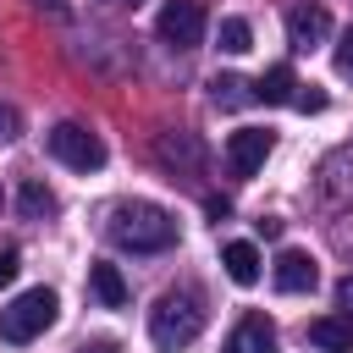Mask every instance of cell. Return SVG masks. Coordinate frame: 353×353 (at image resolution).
Instances as JSON below:
<instances>
[{
    "label": "cell",
    "mask_w": 353,
    "mask_h": 353,
    "mask_svg": "<svg viewBox=\"0 0 353 353\" xmlns=\"http://www.w3.org/2000/svg\"><path fill=\"white\" fill-rule=\"evenodd\" d=\"M110 237H116V248L160 254V248L176 243V221H171V210H160L149 199H132V204H116L110 210Z\"/></svg>",
    "instance_id": "obj_1"
},
{
    "label": "cell",
    "mask_w": 353,
    "mask_h": 353,
    "mask_svg": "<svg viewBox=\"0 0 353 353\" xmlns=\"http://www.w3.org/2000/svg\"><path fill=\"white\" fill-rule=\"evenodd\" d=\"M210 94H215V105H221V110H237V105H248V99H254V88H248L243 77H232V72H215V77H210Z\"/></svg>",
    "instance_id": "obj_15"
},
{
    "label": "cell",
    "mask_w": 353,
    "mask_h": 353,
    "mask_svg": "<svg viewBox=\"0 0 353 353\" xmlns=\"http://www.w3.org/2000/svg\"><path fill=\"white\" fill-rule=\"evenodd\" d=\"M309 342L320 353H353V314H320V320H309Z\"/></svg>",
    "instance_id": "obj_11"
},
{
    "label": "cell",
    "mask_w": 353,
    "mask_h": 353,
    "mask_svg": "<svg viewBox=\"0 0 353 353\" xmlns=\"http://www.w3.org/2000/svg\"><path fill=\"white\" fill-rule=\"evenodd\" d=\"M292 94H298V72L281 61V66H270L259 83H254V99H265V105H292Z\"/></svg>",
    "instance_id": "obj_13"
},
{
    "label": "cell",
    "mask_w": 353,
    "mask_h": 353,
    "mask_svg": "<svg viewBox=\"0 0 353 353\" xmlns=\"http://www.w3.org/2000/svg\"><path fill=\"white\" fill-rule=\"evenodd\" d=\"M336 309H342V314H353V276H342V281H336Z\"/></svg>",
    "instance_id": "obj_23"
},
{
    "label": "cell",
    "mask_w": 353,
    "mask_h": 353,
    "mask_svg": "<svg viewBox=\"0 0 353 353\" xmlns=\"http://www.w3.org/2000/svg\"><path fill=\"white\" fill-rule=\"evenodd\" d=\"M17 132H22V116H17L11 105H0V143H11Z\"/></svg>",
    "instance_id": "obj_21"
},
{
    "label": "cell",
    "mask_w": 353,
    "mask_h": 353,
    "mask_svg": "<svg viewBox=\"0 0 353 353\" xmlns=\"http://www.w3.org/2000/svg\"><path fill=\"white\" fill-rule=\"evenodd\" d=\"M221 265H226V276H232L237 287H254V281L265 276V259H259L254 243H226V248H221Z\"/></svg>",
    "instance_id": "obj_12"
},
{
    "label": "cell",
    "mask_w": 353,
    "mask_h": 353,
    "mask_svg": "<svg viewBox=\"0 0 353 353\" xmlns=\"http://www.w3.org/2000/svg\"><path fill=\"white\" fill-rule=\"evenodd\" d=\"M320 199L325 204H347L353 199V149H331L320 160Z\"/></svg>",
    "instance_id": "obj_9"
},
{
    "label": "cell",
    "mask_w": 353,
    "mask_h": 353,
    "mask_svg": "<svg viewBox=\"0 0 353 353\" xmlns=\"http://www.w3.org/2000/svg\"><path fill=\"white\" fill-rule=\"evenodd\" d=\"M0 204H6V199H0Z\"/></svg>",
    "instance_id": "obj_26"
},
{
    "label": "cell",
    "mask_w": 353,
    "mask_h": 353,
    "mask_svg": "<svg viewBox=\"0 0 353 353\" xmlns=\"http://www.w3.org/2000/svg\"><path fill=\"white\" fill-rule=\"evenodd\" d=\"M270 281H276V292H309L314 281H320V265H314V254H303V248H281L276 254V265H270Z\"/></svg>",
    "instance_id": "obj_7"
},
{
    "label": "cell",
    "mask_w": 353,
    "mask_h": 353,
    "mask_svg": "<svg viewBox=\"0 0 353 353\" xmlns=\"http://www.w3.org/2000/svg\"><path fill=\"white\" fill-rule=\"evenodd\" d=\"M55 314H61L55 287H28L22 298H11V303L0 309V336H6L11 347H22V342L44 336V331L55 325Z\"/></svg>",
    "instance_id": "obj_3"
},
{
    "label": "cell",
    "mask_w": 353,
    "mask_h": 353,
    "mask_svg": "<svg viewBox=\"0 0 353 353\" xmlns=\"http://www.w3.org/2000/svg\"><path fill=\"white\" fill-rule=\"evenodd\" d=\"M88 287H94V298H99L105 309H121V303H127V281H121V270L105 265V259L88 265Z\"/></svg>",
    "instance_id": "obj_14"
},
{
    "label": "cell",
    "mask_w": 353,
    "mask_h": 353,
    "mask_svg": "<svg viewBox=\"0 0 353 353\" xmlns=\"http://www.w3.org/2000/svg\"><path fill=\"white\" fill-rule=\"evenodd\" d=\"M270 149H276V138H270L265 127H237V132L226 138V165H232V176H254Z\"/></svg>",
    "instance_id": "obj_6"
},
{
    "label": "cell",
    "mask_w": 353,
    "mask_h": 353,
    "mask_svg": "<svg viewBox=\"0 0 353 353\" xmlns=\"http://www.w3.org/2000/svg\"><path fill=\"white\" fill-rule=\"evenodd\" d=\"M331 39V11L325 6H298L292 17H287V44L292 50H314V44H325Z\"/></svg>",
    "instance_id": "obj_8"
},
{
    "label": "cell",
    "mask_w": 353,
    "mask_h": 353,
    "mask_svg": "<svg viewBox=\"0 0 353 353\" xmlns=\"http://www.w3.org/2000/svg\"><path fill=\"white\" fill-rule=\"evenodd\" d=\"M336 72L342 77H353V28L342 33V44H336Z\"/></svg>",
    "instance_id": "obj_22"
},
{
    "label": "cell",
    "mask_w": 353,
    "mask_h": 353,
    "mask_svg": "<svg viewBox=\"0 0 353 353\" xmlns=\"http://www.w3.org/2000/svg\"><path fill=\"white\" fill-rule=\"evenodd\" d=\"M199 331H204V303H199V292H160V298H154V309H149V342H154L160 353L188 347Z\"/></svg>",
    "instance_id": "obj_2"
},
{
    "label": "cell",
    "mask_w": 353,
    "mask_h": 353,
    "mask_svg": "<svg viewBox=\"0 0 353 353\" xmlns=\"http://www.w3.org/2000/svg\"><path fill=\"white\" fill-rule=\"evenodd\" d=\"M160 160H171V165L182 160V165L193 171V165H199V143H193V132H176V138H160Z\"/></svg>",
    "instance_id": "obj_18"
},
{
    "label": "cell",
    "mask_w": 353,
    "mask_h": 353,
    "mask_svg": "<svg viewBox=\"0 0 353 353\" xmlns=\"http://www.w3.org/2000/svg\"><path fill=\"white\" fill-rule=\"evenodd\" d=\"M221 50L226 55H248L254 50V28L243 17H221Z\"/></svg>",
    "instance_id": "obj_17"
},
{
    "label": "cell",
    "mask_w": 353,
    "mask_h": 353,
    "mask_svg": "<svg viewBox=\"0 0 353 353\" xmlns=\"http://www.w3.org/2000/svg\"><path fill=\"white\" fill-rule=\"evenodd\" d=\"M292 105H298L303 116H314V110H325V94H320L314 83H298V94H292Z\"/></svg>",
    "instance_id": "obj_19"
},
{
    "label": "cell",
    "mask_w": 353,
    "mask_h": 353,
    "mask_svg": "<svg viewBox=\"0 0 353 353\" xmlns=\"http://www.w3.org/2000/svg\"><path fill=\"white\" fill-rule=\"evenodd\" d=\"M17 204H22V215H28V221H39V215H55V193H50L39 176H28V182H22V199H17Z\"/></svg>",
    "instance_id": "obj_16"
},
{
    "label": "cell",
    "mask_w": 353,
    "mask_h": 353,
    "mask_svg": "<svg viewBox=\"0 0 353 353\" xmlns=\"http://www.w3.org/2000/svg\"><path fill=\"white\" fill-rule=\"evenodd\" d=\"M105 6H138V0H105Z\"/></svg>",
    "instance_id": "obj_25"
},
{
    "label": "cell",
    "mask_w": 353,
    "mask_h": 353,
    "mask_svg": "<svg viewBox=\"0 0 353 353\" xmlns=\"http://www.w3.org/2000/svg\"><path fill=\"white\" fill-rule=\"evenodd\" d=\"M44 143H50V154H55L61 165H72V171H99V165H105V138L88 132L83 121H55V127L44 132Z\"/></svg>",
    "instance_id": "obj_4"
},
{
    "label": "cell",
    "mask_w": 353,
    "mask_h": 353,
    "mask_svg": "<svg viewBox=\"0 0 353 353\" xmlns=\"http://www.w3.org/2000/svg\"><path fill=\"white\" fill-rule=\"evenodd\" d=\"M204 6L199 0H165L160 17H154V33L171 44V50H199L204 44Z\"/></svg>",
    "instance_id": "obj_5"
},
{
    "label": "cell",
    "mask_w": 353,
    "mask_h": 353,
    "mask_svg": "<svg viewBox=\"0 0 353 353\" xmlns=\"http://www.w3.org/2000/svg\"><path fill=\"white\" fill-rule=\"evenodd\" d=\"M33 6H44V11H55V17H61V11H72V0H33Z\"/></svg>",
    "instance_id": "obj_24"
},
{
    "label": "cell",
    "mask_w": 353,
    "mask_h": 353,
    "mask_svg": "<svg viewBox=\"0 0 353 353\" xmlns=\"http://www.w3.org/2000/svg\"><path fill=\"white\" fill-rule=\"evenodd\" d=\"M221 353H276V325L254 309V314H243V320L232 325V336H226Z\"/></svg>",
    "instance_id": "obj_10"
},
{
    "label": "cell",
    "mask_w": 353,
    "mask_h": 353,
    "mask_svg": "<svg viewBox=\"0 0 353 353\" xmlns=\"http://www.w3.org/2000/svg\"><path fill=\"white\" fill-rule=\"evenodd\" d=\"M17 270H22V254H17V248H0V287H11Z\"/></svg>",
    "instance_id": "obj_20"
}]
</instances>
